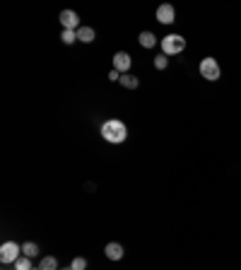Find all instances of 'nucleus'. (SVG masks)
<instances>
[{"label": "nucleus", "instance_id": "f257e3e1", "mask_svg": "<svg viewBox=\"0 0 241 270\" xmlns=\"http://www.w3.org/2000/svg\"><path fill=\"white\" fill-rule=\"evenodd\" d=\"M102 138L111 145L126 143V138H128V126H126L123 121H118V118H109V121H104L102 123Z\"/></svg>", "mask_w": 241, "mask_h": 270}, {"label": "nucleus", "instance_id": "f03ea898", "mask_svg": "<svg viewBox=\"0 0 241 270\" xmlns=\"http://www.w3.org/2000/svg\"><path fill=\"white\" fill-rule=\"evenodd\" d=\"M186 51V39L181 34H166L162 39V53L164 56H179Z\"/></svg>", "mask_w": 241, "mask_h": 270}, {"label": "nucleus", "instance_id": "7ed1b4c3", "mask_svg": "<svg viewBox=\"0 0 241 270\" xmlns=\"http://www.w3.org/2000/svg\"><path fill=\"white\" fill-rule=\"evenodd\" d=\"M198 70H200V77H205L207 82H217L220 75H222V68H220L217 58H212V56H205V58L200 60Z\"/></svg>", "mask_w": 241, "mask_h": 270}, {"label": "nucleus", "instance_id": "20e7f679", "mask_svg": "<svg viewBox=\"0 0 241 270\" xmlns=\"http://www.w3.org/2000/svg\"><path fill=\"white\" fill-rule=\"evenodd\" d=\"M22 256V246L17 241H5L0 246V263L8 265V263H17V258Z\"/></svg>", "mask_w": 241, "mask_h": 270}, {"label": "nucleus", "instance_id": "39448f33", "mask_svg": "<svg viewBox=\"0 0 241 270\" xmlns=\"http://www.w3.org/2000/svg\"><path fill=\"white\" fill-rule=\"evenodd\" d=\"M58 22L63 25V29H70V32H78L80 27V15L75 12V10H63L58 15Z\"/></svg>", "mask_w": 241, "mask_h": 270}, {"label": "nucleus", "instance_id": "423d86ee", "mask_svg": "<svg viewBox=\"0 0 241 270\" xmlns=\"http://www.w3.org/2000/svg\"><path fill=\"white\" fill-rule=\"evenodd\" d=\"M130 65H133V58H130V53H126V51H118V53H113V70H118L120 75H126V73H130Z\"/></svg>", "mask_w": 241, "mask_h": 270}, {"label": "nucleus", "instance_id": "0eeeda50", "mask_svg": "<svg viewBox=\"0 0 241 270\" xmlns=\"http://www.w3.org/2000/svg\"><path fill=\"white\" fill-rule=\"evenodd\" d=\"M157 22H159V25H174V22H176V10H174V5H169V3L159 5V8H157Z\"/></svg>", "mask_w": 241, "mask_h": 270}, {"label": "nucleus", "instance_id": "6e6552de", "mask_svg": "<svg viewBox=\"0 0 241 270\" xmlns=\"http://www.w3.org/2000/svg\"><path fill=\"white\" fill-rule=\"evenodd\" d=\"M104 253H106L109 261H120V258H123V246H120L118 241H109L106 249H104Z\"/></svg>", "mask_w": 241, "mask_h": 270}, {"label": "nucleus", "instance_id": "1a4fd4ad", "mask_svg": "<svg viewBox=\"0 0 241 270\" xmlns=\"http://www.w3.org/2000/svg\"><path fill=\"white\" fill-rule=\"evenodd\" d=\"M94 39H97V32L92 29V27H80V29H78V41L92 43Z\"/></svg>", "mask_w": 241, "mask_h": 270}, {"label": "nucleus", "instance_id": "9d476101", "mask_svg": "<svg viewBox=\"0 0 241 270\" xmlns=\"http://www.w3.org/2000/svg\"><path fill=\"white\" fill-rule=\"evenodd\" d=\"M138 41H140V46H142V49H155V46H157V36L152 32H140Z\"/></svg>", "mask_w": 241, "mask_h": 270}, {"label": "nucleus", "instance_id": "9b49d317", "mask_svg": "<svg viewBox=\"0 0 241 270\" xmlns=\"http://www.w3.org/2000/svg\"><path fill=\"white\" fill-rule=\"evenodd\" d=\"M120 84L126 87V89H138L140 80L135 75H130V73H126V75H120Z\"/></svg>", "mask_w": 241, "mask_h": 270}, {"label": "nucleus", "instance_id": "f8f14e48", "mask_svg": "<svg viewBox=\"0 0 241 270\" xmlns=\"http://www.w3.org/2000/svg\"><path fill=\"white\" fill-rule=\"evenodd\" d=\"M22 256H27V258H36V256H39V244H34V241L22 244Z\"/></svg>", "mask_w": 241, "mask_h": 270}, {"label": "nucleus", "instance_id": "ddd939ff", "mask_svg": "<svg viewBox=\"0 0 241 270\" xmlns=\"http://www.w3.org/2000/svg\"><path fill=\"white\" fill-rule=\"evenodd\" d=\"M39 270H60L58 268V261L53 256H43L41 263H39Z\"/></svg>", "mask_w": 241, "mask_h": 270}, {"label": "nucleus", "instance_id": "4468645a", "mask_svg": "<svg viewBox=\"0 0 241 270\" xmlns=\"http://www.w3.org/2000/svg\"><path fill=\"white\" fill-rule=\"evenodd\" d=\"M15 270H34V265H32V258H27V256H19L17 263H15Z\"/></svg>", "mask_w": 241, "mask_h": 270}, {"label": "nucleus", "instance_id": "2eb2a0df", "mask_svg": "<svg viewBox=\"0 0 241 270\" xmlns=\"http://www.w3.org/2000/svg\"><path fill=\"white\" fill-rule=\"evenodd\" d=\"M60 41L63 43H75L78 41V32H70V29H63V34H60Z\"/></svg>", "mask_w": 241, "mask_h": 270}, {"label": "nucleus", "instance_id": "dca6fc26", "mask_svg": "<svg viewBox=\"0 0 241 270\" xmlns=\"http://www.w3.org/2000/svg\"><path fill=\"white\" fill-rule=\"evenodd\" d=\"M166 65H169V56L159 53V56L155 58V68H157V70H166Z\"/></svg>", "mask_w": 241, "mask_h": 270}, {"label": "nucleus", "instance_id": "f3484780", "mask_svg": "<svg viewBox=\"0 0 241 270\" xmlns=\"http://www.w3.org/2000/svg\"><path fill=\"white\" fill-rule=\"evenodd\" d=\"M70 268H73V270H87V258H82V256H78V258H73V263H70Z\"/></svg>", "mask_w": 241, "mask_h": 270}, {"label": "nucleus", "instance_id": "a211bd4d", "mask_svg": "<svg viewBox=\"0 0 241 270\" xmlns=\"http://www.w3.org/2000/svg\"><path fill=\"white\" fill-rule=\"evenodd\" d=\"M109 80H111V82H120V73L111 68V73H109Z\"/></svg>", "mask_w": 241, "mask_h": 270}, {"label": "nucleus", "instance_id": "6ab92c4d", "mask_svg": "<svg viewBox=\"0 0 241 270\" xmlns=\"http://www.w3.org/2000/svg\"><path fill=\"white\" fill-rule=\"evenodd\" d=\"M60 270H73V268H70V265H68V268H60Z\"/></svg>", "mask_w": 241, "mask_h": 270}]
</instances>
